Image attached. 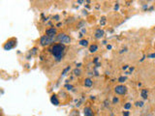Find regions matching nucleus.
<instances>
[{"mask_svg": "<svg viewBox=\"0 0 155 116\" xmlns=\"http://www.w3.org/2000/svg\"><path fill=\"white\" fill-rule=\"evenodd\" d=\"M65 46L62 44H54L50 49V52L53 55V57L56 59V61H60L65 53Z\"/></svg>", "mask_w": 155, "mask_h": 116, "instance_id": "nucleus-1", "label": "nucleus"}, {"mask_svg": "<svg viewBox=\"0 0 155 116\" xmlns=\"http://www.w3.org/2000/svg\"><path fill=\"white\" fill-rule=\"evenodd\" d=\"M56 41V37L54 38H52V37H49L47 35H44L41 37L40 39V45L43 46H48L50 45H52V43H54Z\"/></svg>", "mask_w": 155, "mask_h": 116, "instance_id": "nucleus-2", "label": "nucleus"}, {"mask_svg": "<svg viewBox=\"0 0 155 116\" xmlns=\"http://www.w3.org/2000/svg\"><path fill=\"white\" fill-rule=\"evenodd\" d=\"M56 41L60 42V44H62V45H67V44L71 43V38L66 33H60L56 37Z\"/></svg>", "mask_w": 155, "mask_h": 116, "instance_id": "nucleus-3", "label": "nucleus"}, {"mask_svg": "<svg viewBox=\"0 0 155 116\" xmlns=\"http://www.w3.org/2000/svg\"><path fill=\"white\" fill-rule=\"evenodd\" d=\"M16 46H17V39L12 38L10 40H8L7 42L4 44V46H3V49H4L5 51H11V49H14Z\"/></svg>", "mask_w": 155, "mask_h": 116, "instance_id": "nucleus-4", "label": "nucleus"}, {"mask_svg": "<svg viewBox=\"0 0 155 116\" xmlns=\"http://www.w3.org/2000/svg\"><path fill=\"white\" fill-rule=\"evenodd\" d=\"M115 94H117V95H125L126 93H127V87L125 85H117L115 86Z\"/></svg>", "mask_w": 155, "mask_h": 116, "instance_id": "nucleus-5", "label": "nucleus"}, {"mask_svg": "<svg viewBox=\"0 0 155 116\" xmlns=\"http://www.w3.org/2000/svg\"><path fill=\"white\" fill-rule=\"evenodd\" d=\"M56 34H57V31H56L55 28H49V29L46 30V35L49 37L54 38V37H56Z\"/></svg>", "mask_w": 155, "mask_h": 116, "instance_id": "nucleus-6", "label": "nucleus"}, {"mask_svg": "<svg viewBox=\"0 0 155 116\" xmlns=\"http://www.w3.org/2000/svg\"><path fill=\"white\" fill-rule=\"evenodd\" d=\"M84 116H94L92 108H89V106H86V108H84Z\"/></svg>", "mask_w": 155, "mask_h": 116, "instance_id": "nucleus-7", "label": "nucleus"}, {"mask_svg": "<svg viewBox=\"0 0 155 116\" xmlns=\"http://www.w3.org/2000/svg\"><path fill=\"white\" fill-rule=\"evenodd\" d=\"M84 85L85 87H91V86L93 85V81H92V79H91V78H89V77L85 78V79H84Z\"/></svg>", "mask_w": 155, "mask_h": 116, "instance_id": "nucleus-8", "label": "nucleus"}, {"mask_svg": "<svg viewBox=\"0 0 155 116\" xmlns=\"http://www.w3.org/2000/svg\"><path fill=\"white\" fill-rule=\"evenodd\" d=\"M104 31L102 29H97L96 32H95V38L96 39H101L102 37L104 36Z\"/></svg>", "mask_w": 155, "mask_h": 116, "instance_id": "nucleus-9", "label": "nucleus"}, {"mask_svg": "<svg viewBox=\"0 0 155 116\" xmlns=\"http://www.w3.org/2000/svg\"><path fill=\"white\" fill-rule=\"evenodd\" d=\"M50 102H52V105H59V100L57 99V97H56L55 95H52V97H50Z\"/></svg>", "mask_w": 155, "mask_h": 116, "instance_id": "nucleus-10", "label": "nucleus"}, {"mask_svg": "<svg viewBox=\"0 0 155 116\" xmlns=\"http://www.w3.org/2000/svg\"><path fill=\"white\" fill-rule=\"evenodd\" d=\"M141 96L143 97L144 100H147V97H148V91L147 89H143L141 91Z\"/></svg>", "mask_w": 155, "mask_h": 116, "instance_id": "nucleus-11", "label": "nucleus"}, {"mask_svg": "<svg viewBox=\"0 0 155 116\" xmlns=\"http://www.w3.org/2000/svg\"><path fill=\"white\" fill-rule=\"evenodd\" d=\"M98 51V46L97 45H91L90 46H89V51L90 52H96Z\"/></svg>", "mask_w": 155, "mask_h": 116, "instance_id": "nucleus-12", "label": "nucleus"}, {"mask_svg": "<svg viewBox=\"0 0 155 116\" xmlns=\"http://www.w3.org/2000/svg\"><path fill=\"white\" fill-rule=\"evenodd\" d=\"M80 45L83 46H88V41L86 40H81L80 41Z\"/></svg>", "mask_w": 155, "mask_h": 116, "instance_id": "nucleus-13", "label": "nucleus"}, {"mask_svg": "<svg viewBox=\"0 0 155 116\" xmlns=\"http://www.w3.org/2000/svg\"><path fill=\"white\" fill-rule=\"evenodd\" d=\"M131 106H132L131 103H125V105H124V108L125 109H129V108H131Z\"/></svg>", "mask_w": 155, "mask_h": 116, "instance_id": "nucleus-14", "label": "nucleus"}, {"mask_svg": "<svg viewBox=\"0 0 155 116\" xmlns=\"http://www.w3.org/2000/svg\"><path fill=\"white\" fill-rule=\"evenodd\" d=\"M126 80V77H120L118 78V81L119 82H124V81Z\"/></svg>", "mask_w": 155, "mask_h": 116, "instance_id": "nucleus-15", "label": "nucleus"}, {"mask_svg": "<svg viewBox=\"0 0 155 116\" xmlns=\"http://www.w3.org/2000/svg\"><path fill=\"white\" fill-rule=\"evenodd\" d=\"M81 73V70H78V69H76V70L74 71V74L76 75V76H80Z\"/></svg>", "mask_w": 155, "mask_h": 116, "instance_id": "nucleus-16", "label": "nucleus"}, {"mask_svg": "<svg viewBox=\"0 0 155 116\" xmlns=\"http://www.w3.org/2000/svg\"><path fill=\"white\" fill-rule=\"evenodd\" d=\"M68 71H70V67H67V68L65 69L64 71H63V73H62V76H65V75L67 74V72H68Z\"/></svg>", "mask_w": 155, "mask_h": 116, "instance_id": "nucleus-17", "label": "nucleus"}, {"mask_svg": "<svg viewBox=\"0 0 155 116\" xmlns=\"http://www.w3.org/2000/svg\"><path fill=\"white\" fill-rule=\"evenodd\" d=\"M136 105L137 106H143L144 105V102H136Z\"/></svg>", "mask_w": 155, "mask_h": 116, "instance_id": "nucleus-18", "label": "nucleus"}, {"mask_svg": "<svg viewBox=\"0 0 155 116\" xmlns=\"http://www.w3.org/2000/svg\"><path fill=\"white\" fill-rule=\"evenodd\" d=\"M118 101H119V99L117 98V97H115V98H113V103H118Z\"/></svg>", "mask_w": 155, "mask_h": 116, "instance_id": "nucleus-19", "label": "nucleus"}, {"mask_svg": "<svg viewBox=\"0 0 155 116\" xmlns=\"http://www.w3.org/2000/svg\"><path fill=\"white\" fill-rule=\"evenodd\" d=\"M129 111H125V112H123V116H129Z\"/></svg>", "mask_w": 155, "mask_h": 116, "instance_id": "nucleus-20", "label": "nucleus"}, {"mask_svg": "<svg viewBox=\"0 0 155 116\" xmlns=\"http://www.w3.org/2000/svg\"><path fill=\"white\" fill-rule=\"evenodd\" d=\"M98 60H99V57H95V59H94V61H93V63H97Z\"/></svg>", "mask_w": 155, "mask_h": 116, "instance_id": "nucleus-21", "label": "nucleus"}, {"mask_svg": "<svg viewBox=\"0 0 155 116\" xmlns=\"http://www.w3.org/2000/svg\"><path fill=\"white\" fill-rule=\"evenodd\" d=\"M148 57H150V58H154V57H155V53H152V54L148 55Z\"/></svg>", "mask_w": 155, "mask_h": 116, "instance_id": "nucleus-22", "label": "nucleus"}]
</instances>
